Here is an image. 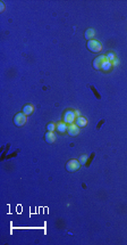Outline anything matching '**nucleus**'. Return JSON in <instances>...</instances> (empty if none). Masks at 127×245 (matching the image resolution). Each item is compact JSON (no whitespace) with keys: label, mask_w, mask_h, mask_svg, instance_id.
Wrapping results in <instances>:
<instances>
[{"label":"nucleus","mask_w":127,"mask_h":245,"mask_svg":"<svg viewBox=\"0 0 127 245\" xmlns=\"http://www.w3.org/2000/svg\"><path fill=\"white\" fill-rule=\"evenodd\" d=\"M86 47H88V49H89L90 52H99L102 50V45L98 41V40H94V39H92V40L88 41Z\"/></svg>","instance_id":"obj_1"},{"label":"nucleus","mask_w":127,"mask_h":245,"mask_svg":"<svg viewBox=\"0 0 127 245\" xmlns=\"http://www.w3.org/2000/svg\"><path fill=\"white\" fill-rule=\"evenodd\" d=\"M76 117L77 115L75 111H66L65 114H64V122L67 123V124H72L76 120Z\"/></svg>","instance_id":"obj_2"},{"label":"nucleus","mask_w":127,"mask_h":245,"mask_svg":"<svg viewBox=\"0 0 127 245\" xmlns=\"http://www.w3.org/2000/svg\"><path fill=\"white\" fill-rule=\"evenodd\" d=\"M80 162L77 161V160H75V159H72V160H69V161L67 162V164H66V170L68 171V172H75V171H77L78 169H80Z\"/></svg>","instance_id":"obj_3"},{"label":"nucleus","mask_w":127,"mask_h":245,"mask_svg":"<svg viewBox=\"0 0 127 245\" xmlns=\"http://www.w3.org/2000/svg\"><path fill=\"white\" fill-rule=\"evenodd\" d=\"M26 122V115L24 113H17L14 116V123L16 127H23Z\"/></svg>","instance_id":"obj_4"},{"label":"nucleus","mask_w":127,"mask_h":245,"mask_svg":"<svg viewBox=\"0 0 127 245\" xmlns=\"http://www.w3.org/2000/svg\"><path fill=\"white\" fill-rule=\"evenodd\" d=\"M107 59H108V58H107V56H106V55L98 56V57H96L94 61H93V67H94L95 70H101V69H102V65L104 64V62H106Z\"/></svg>","instance_id":"obj_5"},{"label":"nucleus","mask_w":127,"mask_h":245,"mask_svg":"<svg viewBox=\"0 0 127 245\" xmlns=\"http://www.w3.org/2000/svg\"><path fill=\"white\" fill-rule=\"evenodd\" d=\"M67 131H68V135L72 136V137H74V136H77L78 134H80V127H77L76 124L72 123V124L68 125Z\"/></svg>","instance_id":"obj_6"},{"label":"nucleus","mask_w":127,"mask_h":245,"mask_svg":"<svg viewBox=\"0 0 127 245\" xmlns=\"http://www.w3.org/2000/svg\"><path fill=\"white\" fill-rule=\"evenodd\" d=\"M75 124H76L77 127H80V128H84L88 124V120L85 117H83V116H78L75 120Z\"/></svg>","instance_id":"obj_7"},{"label":"nucleus","mask_w":127,"mask_h":245,"mask_svg":"<svg viewBox=\"0 0 127 245\" xmlns=\"http://www.w3.org/2000/svg\"><path fill=\"white\" fill-rule=\"evenodd\" d=\"M45 142H48V144H52V142L56 140V136H55L53 132L48 131V132L45 134Z\"/></svg>","instance_id":"obj_8"},{"label":"nucleus","mask_w":127,"mask_h":245,"mask_svg":"<svg viewBox=\"0 0 127 245\" xmlns=\"http://www.w3.org/2000/svg\"><path fill=\"white\" fill-rule=\"evenodd\" d=\"M95 35V31L93 30V29H88L86 31H85V34H84V37H85V39L86 40H92L93 39V37Z\"/></svg>","instance_id":"obj_9"},{"label":"nucleus","mask_w":127,"mask_h":245,"mask_svg":"<svg viewBox=\"0 0 127 245\" xmlns=\"http://www.w3.org/2000/svg\"><path fill=\"white\" fill-rule=\"evenodd\" d=\"M56 129L59 131V132H65V131H67V129H68V127H67V123H65V122H59L57 124V128Z\"/></svg>","instance_id":"obj_10"},{"label":"nucleus","mask_w":127,"mask_h":245,"mask_svg":"<svg viewBox=\"0 0 127 245\" xmlns=\"http://www.w3.org/2000/svg\"><path fill=\"white\" fill-rule=\"evenodd\" d=\"M33 106H32L31 104H27V105H25L24 106V108H23V113L25 114V115H30V114H32L33 113Z\"/></svg>","instance_id":"obj_11"},{"label":"nucleus","mask_w":127,"mask_h":245,"mask_svg":"<svg viewBox=\"0 0 127 245\" xmlns=\"http://www.w3.org/2000/svg\"><path fill=\"white\" fill-rule=\"evenodd\" d=\"M111 66H112L111 62H110L109 59H107V61L104 62V64L102 65V69H101V70H103V71H109V70L111 69Z\"/></svg>","instance_id":"obj_12"},{"label":"nucleus","mask_w":127,"mask_h":245,"mask_svg":"<svg viewBox=\"0 0 127 245\" xmlns=\"http://www.w3.org/2000/svg\"><path fill=\"white\" fill-rule=\"evenodd\" d=\"M57 128V125L55 124V123H49L48 125H47V130L48 131H51V132H53V130Z\"/></svg>","instance_id":"obj_13"},{"label":"nucleus","mask_w":127,"mask_h":245,"mask_svg":"<svg viewBox=\"0 0 127 245\" xmlns=\"http://www.w3.org/2000/svg\"><path fill=\"white\" fill-rule=\"evenodd\" d=\"M86 160H88V155H82V156L78 159V162H80V164H85V163H86Z\"/></svg>","instance_id":"obj_14"},{"label":"nucleus","mask_w":127,"mask_h":245,"mask_svg":"<svg viewBox=\"0 0 127 245\" xmlns=\"http://www.w3.org/2000/svg\"><path fill=\"white\" fill-rule=\"evenodd\" d=\"M106 56H107V58H108V59L110 61V62H111V61H115V59H116V58H115V55L112 54V52H109L108 55H106Z\"/></svg>","instance_id":"obj_15"},{"label":"nucleus","mask_w":127,"mask_h":245,"mask_svg":"<svg viewBox=\"0 0 127 245\" xmlns=\"http://www.w3.org/2000/svg\"><path fill=\"white\" fill-rule=\"evenodd\" d=\"M0 9H1V10H4V4H2V2H1V7H0Z\"/></svg>","instance_id":"obj_16"},{"label":"nucleus","mask_w":127,"mask_h":245,"mask_svg":"<svg viewBox=\"0 0 127 245\" xmlns=\"http://www.w3.org/2000/svg\"><path fill=\"white\" fill-rule=\"evenodd\" d=\"M75 113H76L77 117H78V116H80V112H78V111H75Z\"/></svg>","instance_id":"obj_17"}]
</instances>
